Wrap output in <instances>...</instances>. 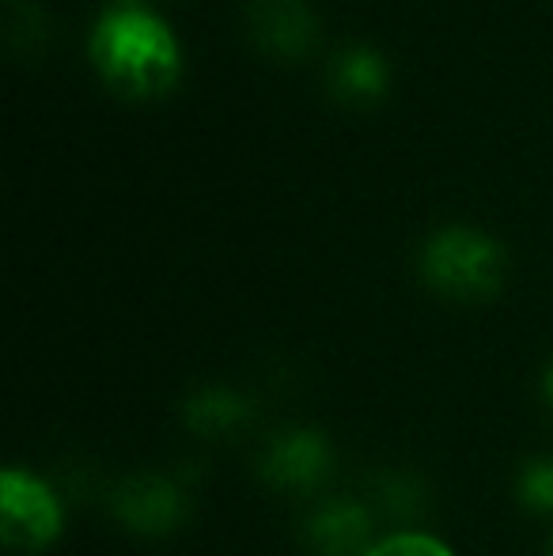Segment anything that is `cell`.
I'll use <instances>...</instances> for the list:
<instances>
[{
  "mask_svg": "<svg viewBox=\"0 0 553 556\" xmlns=\"http://www.w3.org/2000/svg\"><path fill=\"white\" fill-rule=\"evenodd\" d=\"M88 53L99 73L129 96H155V91L171 88L178 65H183L167 23L134 0H122V4L99 12L88 35Z\"/></svg>",
  "mask_w": 553,
  "mask_h": 556,
  "instance_id": "6da1fadb",
  "label": "cell"
},
{
  "mask_svg": "<svg viewBox=\"0 0 553 556\" xmlns=\"http://www.w3.org/2000/svg\"><path fill=\"white\" fill-rule=\"evenodd\" d=\"M417 269L428 288L451 300H486L504 280V250L470 224H443L420 242Z\"/></svg>",
  "mask_w": 553,
  "mask_h": 556,
  "instance_id": "7a4b0ae2",
  "label": "cell"
},
{
  "mask_svg": "<svg viewBox=\"0 0 553 556\" xmlns=\"http://www.w3.org/2000/svg\"><path fill=\"white\" fill-rule=\"evenodd\" d=\"M334 473L330 440L315 428H285L259 454V477L288 496H315Z\"/></svg>",
  "mask_w": 553,
  "mask_h": 556,
  "instance_id": "3957f363",
  "label": "cell"
},
{
  "mask_svg": "<svg viewBox=\"0 0 553 556\" xmlns=\"http://www.w3.org/2000/svg\"><path fill=\"white\" fill-rule=\"evenodd\" d=\"M0 534L12 549L38 553L61 534V500L46 481L8 469L0 481Z\"/></svg>",
  "mask_w": 553,
  "mask_h": 556,
  "instance_id": "277c9868",
  "label": "cell"
},
{
  "mask_svg": "<svg viewBox=\"0 0 553 556\" xmlns=\"http://www.w3.org/2000/svg\"><path fill=\"white\" fill-rule=\"evenodd\" d=\"M111 511L134 534L163 538L175 534L190 519V496L183 484L167 481L160 473H134L111 492Z\"/></svg>",
  "mask_w": 553,
  "mask_h": 556,
  "instance_id": "5b68a950",
  "label": "cell"
},
{
  "mask_svg": "<svg viewBox=\"0 0 553 556\" xmlns=\"http://www.w3.org/2000/svg\"><path fill=\"white\" fill-rule=\"evenodd\" d=\"M376 511L368 500L326 496L303 515V545L315 556H364L372 549Z\"/></svg>",
  "mask_w": 553,
  "mask_h": 556,
  "instance_id": "8992f818",
  "label": "cell"
},
{
  "mask_svg": "<svg viewBox=\"0 0 553 556\" xmlns=\"http://www.w3.org/2000/svg\"><path fill=\"white\" fill-rule=\"evenodd\" d=\"M247 27L277 58L311 50L318 30L307 0H247Z\"/></svg>",
  "mask_w": 553,
  "mask_h": 556,
  "instance_id": "52a82bcc",
  "label": "cell"
},
{
  "mask_svg": "<svg viewBox=\"0 0 553 556\" xmlns=\"http://www.w3.org/2000/svg\"><path fill=\"white\" fill-rule=\"evenodd\" d=\"M183 420L201 440H236L254 425V405L231 387H201L183 402Z\"/></svg>",
  "mask_w": 553,
  "mask_h": 556,
  "instance_id": "ba28073f",
  "label": "cell"
},
{
  "mask_svg": "<svg viewBox=\"0 0 553 556\" xmlns=\"http://www.w3.org/2000/svg\"><path fill=\"white\" fill-rule=\"evenodd\" d=\"M330 84L341 99H376L387 88V58L368 42H345L330 58Z\"/></svg>",
  "mask_w": 553,
  "mask_h": 556,
  "instance_id": "9c48e42d",
  "label": "cell"
},
{
  "mask_svg": "<svg viewBox=\"0 0 553 556\" xmlns=\"http://www.w3.org/2000/svg\"><path fill=\"white\" fill-rule=\"evenodd\" d=\"M368 504L376 515L414 522V519H420V515H428V507H432V492H428V484L420 481L417 473H406V469H384V473L372 477Z\"/></svg>",
  "mask_w": 553,
  "mask_h": 556,
  "instance_id": "30bf717a",
  "label": "cell"
},
{
  "mask_svg": "<svg viewBox=\"0 0 553 556\" xmlns=\"http://www.w3.org/2000/svg\"><path fill=\"white\" fill-rule=\"evenodd\" d=\"M519 500L539 515H553V458H535L519 469Z\"/></svg>",
  "mask_w": 553,
  "mask_h": 556,
  "instance_id": "8fae6325",
  "label": "cell"
},
{
  "mask_svg": "<svg viewBox=\"0 0 553 556\" xmlns=\"http://www.w3.org/2000/svg\"><path fill=\"white\" fill-rule=\"evenodd\" d=\"M364 556H455L440 538L420 534V530H399V534L376 542Z\"/></svg>",
  "mask_w": 553,
  "mask_h": 556,
  "instance_id": "7c38bea8",
  "label": "cell"
},
{
  "mask_svg": "<svg viewBox=\"0 0 553 556\" xmlns=\"http://www.w3.org/2000/svg\"><path fill=\"white\" fill-rule=\"evenodd\" d=\"M542 394H546V405L553 409V364L546 367V375H542Z\"/></svg>",
  "mask_w": 553,
  "mask_h": 556,
  "instance_id": "4fadbf2b",
  "label": "cell"
},
{
  "mask_svg": "<svg viewBox=\"0 0 553 556\" xmlns=\"http://www.w3.org/2000/svg\"><path fill=\"white\" fill-rule=\"evenodd\" d=\"M550 556H553V553H550Z\"/></svg>",
  "mask_w": 553,
  "mask_h": 556,
  "instance_id": "5bb4252c",
  "label": "cell"
}]
</instances>
